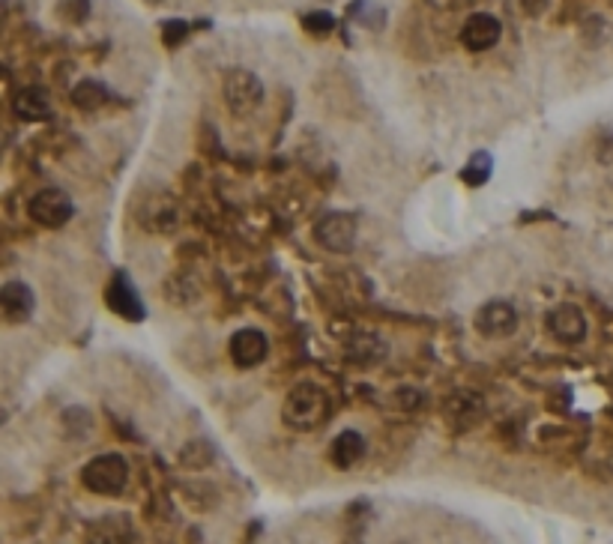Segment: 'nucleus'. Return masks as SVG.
<instances>
[{
	"instance_id": "obj_1",
	"label": "nucleus",
	"mask_w": 613,
	"mask_h": 544,
	"mask_svg": "<svg viewBox=\"0 0 613 544\" xmlns=\"http://www.w3.org/2000/svg\"><path fill=\"white\" fill-rule=\"evenodd\" d=\"M329 416H332L329 392L311 380L288 389V395L282 401V422L291 431H317L329 422Z\"/></svg>"
},
{
	"instance_id": "obj_2",
	"label": "nucleus",
	"mask_w": 613,
	"mask_h": 544,
	"mask_svg": "<svg viewBox=\"0 0 613 544\" xmlns=\"http://www.w3.org/2000/svg\"><path fill=\"white\" fill-rule=\"evenodd\" d=\"M81 485L105 500H117L129 488V461L120 452H105L81 467Z\"/></svg>"
},
{
	"instance_id": "obj_3",
	"label": "nucleus",
	"mask_w": 613,
	"mask_h": 544,
	"mask_svg": "<svg viewBox=\"0 0 613 544\" xmlns=\"http://www.w3.org/2000/svg\"><path fill=\"white\" fill-rule=\"evenodd\" d=\"M222 93L234 117H249L264 105V81L252 69H231L225 75Z\"/></svg>"
},
{
	"instance_id": "obj_4",
	"label": "nucleus",
	"mask_w": 613,
	"mask_h": 544,
	"mask_svg": "<svg viewBox=\"0 0 613 544\" xmlns=\"http://www.w3.org/2000/svg\"><path fill=\"white\" fill-rule=\"evenodd\" d=\"M314 243L332 255H350L353 246H356V234H359V225H356V216L353 213H344V210H332V213H323L317 222H314Z\"/></svg>"
},
{
	"instance_id": "obj_5",
	"label": "nucleus",
	"mask_w": 613,
	"mask_h": 544,
	"mask_svg": "<svg viewBox=\"0 0 613 544\" xmlns=\"http://www.w3.org/2000/svg\"><path fill=\"white\" fill-rule=\"evenodd\" d=\"M27 216H30V222H36L39 228L60 231L66 222H72L75 204H72V198H69L63 189L48 186V189H39V192L27 201Z\"/></svg>"
},
{
	"instance_id": "obj_6",
	"label": "nucleus",
	"mask_w": 613,
	"mask_h": 544,
	"mask_svg": "<svg viewBox=\"0 0 613 544\" xmlns=\"http://www.w3.org/2000/svg\"><path fill=\"white\" fill-rule=\"evenodd\" d=\"M228 353L237 368H258L270 356V335L258 326H243L231 335Z\"/></svg>"
},
{
	"instance_id": "obj_7",
	"label": "nucleus",
	"mask_w": 613,
	"mask_h": 544,
	"mask_svg": "<svg viewBox=\"0 0 613 544\" xmlns=\"http://www.w3.org/2000/svg\"><path fill=\"white\" fill-rule=\"evenodd\" d=\"M473 323H476L479 335H485V338H509V335H515L521 317H518V308H515L512 302H506V299H491V302H485V305L476 311V320H473Z\"/></svg>"
},
{
	"instance_id": "obj_8",
	"label": "nucleus",
	"mask_w": 613,
	"mask_h": 544,
	"mask_svg": "<svg viewBox=\"0 0 613 544\" xmlns=\"http://www.w3.org/2000/svg\"><path fill=\"white\" fill-rule=\"evenodd\" d=\"M105 302H108V308H111L114 314H120L123 320L138 323V320L147 317V305H144V299L138 296V290H135V284H132V278H129L126 272H117V275L111 278V284L105 287Z\"/></svg>"
},
{
	"instance_id": "obj_9",
	"label": "nucleus",
	"mask_w": 613,
	"mask_h": 544,
	"mask_svg": "<svg viewBox=\"0 0 613 544\" xmlns=\"http://www.w3.org/2000/svg\"><path fill=\"white\" fill-rule=\"evenodd\" d=\"M548 332L563 344H581L587 338V317L575 302H560L548 311Z\"/></svg>"
},
{
	"instance_id": "obj_10",
	"label": "nucleus",
	"mask_w": 613,
	"mask_h": 544,
	"mask_svg": "<svg viewBox=\"0 0 613 544\" xmlns=\"http://www.w3.org/2000/svg\"><path fill=\"white\" fill-rule=\"evenodd\" d=\"M500 36H503V24L491 12H473L461 27V45L467 51H476V54L494 48L500 42Z\"/></svg>"
},
{
	"instance_id": "obj_11",
	"label": "nucleus",
	"mask_w": 613,
	"mask_h": 544,
	"mask_svg": "<svg viewBox=\"0 0 613 544\" xmlns=\"http://www.w3.org/2000/svg\"><path fill=\"white\" fill-rule=\"evenodd\" d=\"M389 356V344L377 332H356L344 344V359L356 368H374Z\"/></svg>"
},
{
	"instance_id": "obj_12",
	"label": "nucleus",
	"mask_w": 613,
	"mask_h": 544,
	"mask_svg": "<svg viewBox=\"0 0 613 544\" xmlns=\"http://www.w3.org/2000/svg\"><path fill=\"white\" fill-rule=\"evenodd\" d=\"M0 308H3V317L6 323H27L33 317V308H36V296L30 290V284L12 278L0 287Z\"/></svg>"
},
{
	"instance_id": "obj_13",
	"label": "nucleus",
	"mask_w": 613,
	"mask_h": 544,
	"mask_svg": "<svg viewBox=\"0 0 613 544\" xmlns=\"http://www.w3.org/2000/svg\"><path fill=\"white\" fill-rule=\"evenodd\" d=\"M12 111H15V117L24 120V123H42V120H48L51 111H54L51 93H48L45 87H39V84H27V87H21V90L15 93Z\"/></svg>"
},
{
	"instance_id": "obj_14",
	"label": "nucleus",
	"mask_w": 613,
	"mask_h": 544,
	"mask_svg": "<svg viewBox=\"0 0 613 544\" xmlns=\"http://www.w3.org/2000/svg\"><path fill=\"white\" fill-rule=\"evenodd\" d=\"M365 452H368L365 434L347 428V431H341V434L332 440V446H329V461H332L335 470L344 473V470H353L356 464H362Z\"/></svg>"
},
{
	"instance_id": "obj_15",
	"label": "nucleus",
	"mask_w": 613,
	"mask_h": 544,
	"mask_svg": "<svg viewBox=\"0 0 613 544\" xmlns=\"http://www.w3.org/2000/svg\"><path fill=\"white\" fill-rule=\"evenodd\" d=\"M482 398H476L473 392H455L446 401V416L452 419L455 428H473L476 422H482Z\"/></svg>"
},
{
	"instance_id": "obj_16",
	"label": "nucleus",
	"mask_w": 613,
	"mask_h": 544,
	"mask_svg": "<svg viewBox=\"0 0 613 544\" xmlns=\"http://www.w3.org/2000/svg\"><path fill=\"white\" fill-rule=\"evenodd\" d=\"M108 99H111L108 87H105L102 81H96V78H84V81H78V84L72 87V105L81 108V111H96V108H102Z\"/></svg>"
},
{
	"instance_id": "obj_17",
	"label": "nucleus",
	"mask_w": 613,
	"mask_h": 544,
	"mask_svg": "<svg viewBox=\"0 0 613 544\" xmlns=\"http://www.w3.org/2000/svg\"><path fill=\"white\" fill-rule=\"evenodd\" d=\"M165 299H171L174 305H192L201 299V284L192 275H174L165 281Z\"/></svg>"
},
{
	"instance_id": "obj_18",
	"label": "nucleus",
	"mask_w": 613,
	"mask_h": 544,
	"mask_svg": "<svg viewBox=\"0 0 613 544\" xmlns=\"http://www.w3.org/2000/svg\"><path fill=\"white\" fill-rule=\"evenodd\" d=\"M491 174H494V156L485 153V150L473 153L470 162L461 168V180H464L467 186H485V183L491 180Z\"/></svg>"
},
{
	"instance_id": "obj_19",
	"label": "nucleus",
	"mask_w": 613,
	"mask_h": 544,
	"mask_svg": "<svg viewBox=\"0 0 613 544\" xmlns=\"http://www.w3.org/2000/svg\"><path fill=\"white\" fill-rule=\"evenodd\" d=\"M216 461V449L207 440H192L183 452H180V464L186 470H204Z\"/></svg>"
},
{
	"instance_id": "obj_20",
	"label": "nucleus",
	"mask_w": 613,
	"mask_h": 544,
	"mask_svg": "<svg viewBox=\"0 0 613 544\" xmlns=\"http://www.w3.org/2000/svg\"><path fill=\"white\" fill-rule=\"evenodd\" d=\"M90 15V0H60L57 3V18L66 24H81Z\"/></svg>"
},
{
	"instance_id": "obj_21",
	"label": "nucleus",
	"mask_w": 613,
	"mask_h": 544,
	"mask_svg": "<svg viewBox=\"0 0 613 544\" xmlns=\"http://www.w3.org/2000/svg\"><path fill=\"white\" fill-rule=\"evenodd\" d=\"M303 24H306L308 33H314V36H326V33L335 27V18H332L329 12H311V15L303 18Z\"/></svg>"
},
{
	"instance_id": "obj_22",
	"label": "nucleus",
	"mask_w": 613,
	"mask_h": 544,
	"mask_svg": "<svg viewBox=\"0 0 613 544\" xmlns=\"http://www.w3.org/2000/svg\"><path fill=\"white\" fill-rule=\"evenodd\" d=\"M186 33H189V24H186V21H168L162 39H165V45H177Z\"/></svg>"
},
{
	"instance_id": "obj_23",
	"label": "nucleus",
	"mask_w": 613,
	"mask_h": 544,
	"mask_svg": "<svg viewBox=\"0 0 613 544\" xmlns=\"http://www.w3.org/2000/svg\"><path fill=\"white\" fill-rule=\"evenodd\" d=\"M428 6H434V9H440V12H452V9H464L470 0H425Z\"/></svg>"
}]
</instances>
